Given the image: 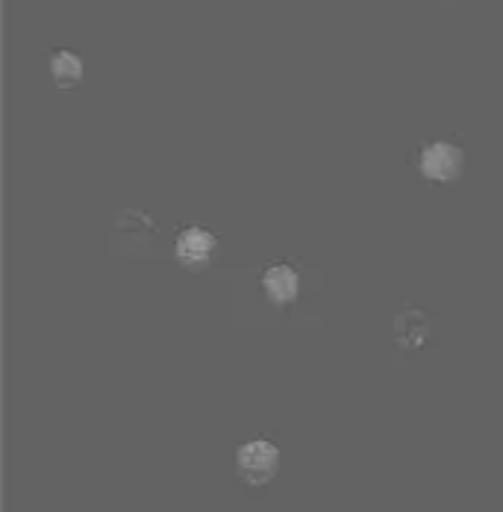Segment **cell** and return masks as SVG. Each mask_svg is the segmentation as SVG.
Masks as SVG:
<instances>
[{"label": "cell", "instance_id": "6da1fadb", "mask_svg": "<svg viewBox=\"0 0 503 512\" xmlns=\"http://www.w3.org/2000/svg\"><path fill=\"white\" fill-rule=\"evenodd\" d=\"M280 468V451L268 439H251L236 451V471L248 486H265Z\"/></svg>", "mask_w": 503, "mask_h": 512}, {"label": "cell", "instance_id": "7a4b0ae2", "mask_svg": "<svg viewBox=\"0 0 503 512\" xmlns=\"http://www.w3.org/2000/svg\"><path fill=\"white\" fill-rule=\"evenodd\" d=\"M462 165H465V154L453 142H430L418 154V171L430 183H451L462 174Z\"/></svg>", "mask_w": 503, "mask_h": 512}, {"label": "cell", "instance_id": "3957f363", "mask_svg": "<svg viewBox=\"0 0 503 512\" xmlns=\"http://www.w3.org/2000/svg\"><path fill=\"white\" fill-rule=\"evenodd\" d=\"M218 251V239L212 230L198 227V224H189V227H180L177 233V242H174V256L183 268H192V271H201L206 268Z\"/></svg>", "mask_w": 503, "mask_h": 512}, {"label": "cell", "instance_id": "277c9868", "mask_svg": "<svg viewBox=\"0 0 503 512\" xmlns=\"http://www.w3.org/2000/svg\"><path fill=\"white\" fill-rule=\"evenodd\" d=\"M259 286H262V295L271 307H289L298 301V292H301V274L292 268V265H283V262H274L268 268H262L259 274Z\"/></svg>", "mask_w": 503, "mask_h": 512}, {"label": "cell", "instance_id": "5b68a950", "mask_svg": "<svg viewBox=\"0 0 503 512\" xmlns=\"http://www.w3.org/2000/svg\"><path fill=\"white\" fill-rule=\"evenodd\" d=\"M48 71H51L53 86L62 89V92H68V89L80 86V80H83V59L74 51L56 48L48 56Z\"/></svg>", "mask_w": 503, "mask_h": 512}, {"label": "cell", "instance_id": "8992f818", "mask_svg": "<svg viewBox=\"0 0 503 512\" xmlns=\"http://www.w3.org/2000/svg\"><path fill=\"white\" fill-rule=\"evenodd\" d=\"M430 333V321L421 309L409 307L395 318V339L403 348H418Z\"/></svg>", "mask_w": 503, "mask_h": 512}]
</instances>
